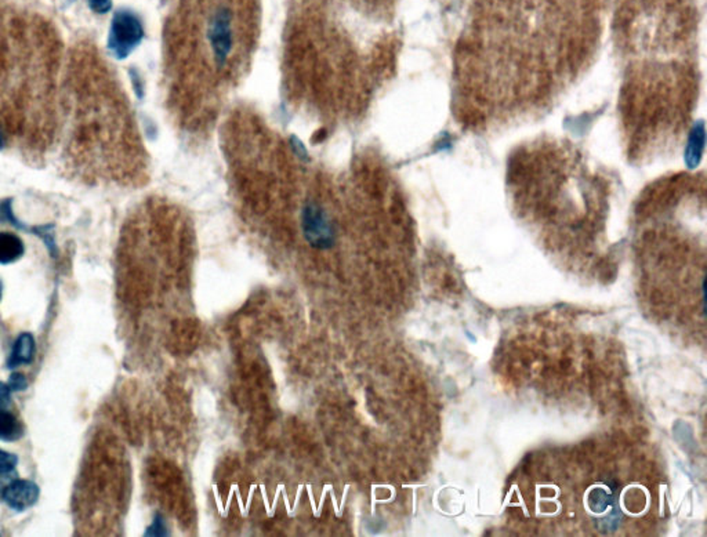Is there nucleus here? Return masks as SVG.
I'll list each match as a JSON object with an SVG mask.
<instances>
[{
	"label": "nucleus",
	"instance_id": "6e6552de",
	"mask_svg": "<svg viewBox=\"0 0 707 537\" xmlns=\"http://www.w3.org/2000/svg\"><path fill=\"white\" fill-rule=\"evenodd\" d=\"M19 456L0 449V475H7L14 472L19 466Z\"/></svg>",
	"mask_w": 707,
	"mask_h": 537
},
{
	"label": "nucleus",
	"instance_id": "f257e3e1",
	"mask_svg": "<svg viewBox=\"0 0 707 537\" xmlns=\"http://www.w3.org/2000/svg\"><path fill=\"white\" fill-rule=\"evenodd\" d=\"M376 51L350 33H291L284 53L287 100L300 113L331 125L346 123L365 111L375 85Z\"/></svg>",
	"mask_w": 707,
	"mask_h": 537
},
{
	"label": "nucleus",
	"instance_id": "ddd939ff",
	"mask_svg": "<svg viewBox=\"0 0 707 537\" xmlns=\"http://www.w3.org/2000/svg\"><path fill=\"white\" fill-rule=\"evenodd\" d=\"M88 6L93 11L98 13V14H105L108 13L110 10V0H88Z\"/></svg>",
	"mask_w": 707,
	"mask_h": 537
},
{
	"label": "nucleus",
	"instance_id": "f8f14e48",
	"mask_svg": "<svg viewBox=\"0 0 707 537\" xmlns=\"http://www.w3.org/2000/svg\"><path fill=\"white\" fill-rule=\"evenodd\" d=\"M11 394L13 391L7 385V382L0 381V409H9L11 405Z\"/></svg>",
	"mask_w": 707,
	"mask_h": 537
},
{
	"label": "nucleus",
	"instance_id": "f03ea898",
	"mask_svg": "<svg viewBox=\"0 0 707 537\" xmlns=\"http://www.w3.org/2000/svg\"><path fill=\"white\" fill-rule=\"evenodd\" d=\"M143 38L140 20L126 10L118 11L110 23L108 47L119 58H125Z\"/></svg>",
	"mask_w": 707,
	"mask_h": 537
},
{
	"label": "nucleus",
	"instance_id": "9d476101",
	"mask_svg": "<svg viewBox=\"0 0 707 537\" xmlns=\"http://www.w3.org/2000/svg\"><path fill=\"white\" fill-rule=\"evenodd\" d=\"M28 379L22 373H11L10 379L7 381V385L13 392H21L28 388Z\"/></svg>",
	"mask_w": 707,
	"mask_h": 537
},
{
	"label": "nucleus",
	"instance_id": "9b49d317",
	"mask_svg": "<svg viewBox=\"0 0 707 537\" xmlns=\"http://www.w3.org/2000/svg\"><path fill=\"white\" fill-rule=\"evenodd\" d=\"M145 535L147 536H165L166 535V526H165V522H163L160 515H158L155 518L154 522L151 523V526L148 528V532Z\"/></svg>",
	"mask_w": 707,
	"mask_h": 537
},
{
	"label": "nucleus",
	"instance_id": "423d86ee",
	"mask_svg": "<svg viewBox=\"0 0 707 537\" xmlns=\"http://www.w3.org/2000/svg\"><path fill=\"white\" fill-rule=\"evenodd\" d=\"M24 432L21 422L10 410L0 409V441L6 444L17 442L24 437Z\"/></svg>",
	"mask_w": 707,
	"mask_h": 537
},
{
	"label": "nucleus",
	"instance_id": "0eeeda50",
	"mask_svg": "<svg viewBox=\"0 0 707 537\" xmlns=\"http://www.w3.org/2000/svg\"><path fill=\"white\" fill-rule=\"evenodd\" d=\"M614 501H615L614 494L604 488H597L589 494V507L596 513H604L609 510Z\"/></svg>",
	"mask_w": 707,
	"mask_h": 537
},
{
	"label": "nucleus",
	"instance_id": "1a4fd4ad",
	"mask_svg": "<svg viewBox=\"0 0 707 537\" xmlns=\"http://www.w3.org/2000/svg\"><path fill=\"white\" fill-rule=\"evenodd\" d=\"M0 223H7V224L14 225L17 228H21V229L25 228L16 219L13 209H11V201L0 202Z\"/></svg>",
	"mask_w": 707,
	"mask_h": 537
},
{
	"label": "nucleus",
	"instance_id": "7ed1b4c3",
	"mask_svg": "<svg viewBox=\"0 0 707 537\" xmlns=\"http://www.w3.org/2000/svg\"><path fill=\"white\" fill-rule=\"evenodd\" d=\"M41 497V488L29 479H16L1 491L3 503L13 511L24 513L32 509Z\"/></svg>",
	"mask_w": 707,
	"mask_h": 537
},
{
	"label": "nucleus",
	"instance_id": "39448f33",
	"mask_svg": "<svg viewBox=\"0 0 707 537\" xmlns=\"http://www.w3.org/2000/svg\"><path fill=\"white\" fill-rule=\"evenodd\" d=\"M25 253L21 238L11 232H0V266L19 261Z\"/></svg>",
	"mask_w": 707,
	"mask_h": 537
},
{
	"label": "nucleus",
	"instance_id": "2eb2a0df",
	"mask_svg": "<svg viewBox=\"0 0 707 537\" xmlns=\"http://www.w3.org/2000/svg\"><path fill=\"white\" fill-rule=\"evenodd\" d=\"M1 297H3V282L0 281V301H1Z\"/></svg>",
	"mask_w": 707,
	"mask_h": 537
},
{
	"label": "nucleus",
	"instance_id": "4468645a",
	"mask_svg": "<svg viewBox=\"0 0 707 537\" xmlns=\"http://www.w3.org/2000/svg\"><path fill=\"white\" fill-rule=\"evenodd\" d=\"M3 145H4V138H3V135H1V132H0V150L3 148Z\"/></svg>",
	"mask_w": 707,
	"mask_h": 537
},
{
	"label": "nucleus",
	"instance_id": "20e7f679",
	"mask_svg": "<svg viewBox=\"0 0 707 537\" xmlns=\"http://www.w3.org/2000/svg\"><path fill=\"white\" fill-rule=\"evenodd\" d=\"M35 351H36L35 337L29 332H24L16 338L13 344L10 357L7 360V367L16 369L21 365H31L35 358Z\"/></svg>",
	"mask_w": 707,
	"mask_h": 537
}]
</instances>
